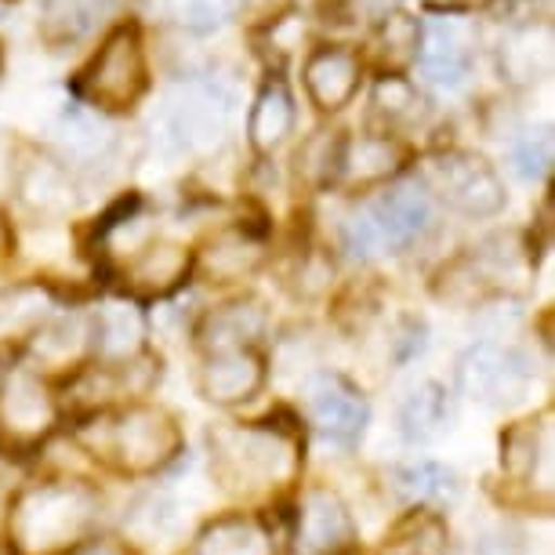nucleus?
<instances>
[{
  "instance_id": "1",
  "label": "nucleus",
  "mask_w": 555,
  "mask_h": 555,
  "mask_svg": "<svg viewBox=\"0 0 555 555\" xmlns=\"http://www.w3.org/2000/svg\"><path fill=\"white\" fill-rule=\"evenodd\" d=\"M211 476L225 494L266 498L272 490L295 483L301 473V436L280 422L218 425L207 436Z\"/></svg>"
},
{
  "instance_id": "2",
  "label": "nucleus",
  "mask_w": 555,
  "mask_h": 555,
  "mask_svg": "<svg viewBox=\"0 0 555 555\" xmlns=\"http://www.w3.org/2000/svg\"><path fill=\"white\" fill-rule=\"evenodd\" d=\"M99 522V494L80 479H48L18 490L8 538L18 555H62L80 548Z\"/></svg>"
},
{
  "instance_id": "3",
  "label": "nucleus",
  "mask_w": 555,
  "mask_h": 555,
  "mask_svg": "<svg viewBox=\"0 0 555 555\" xmlns=\"http://www.w3.org/2000/svg\"><path fill=\"white\" fill-rule=\"evenodd\" d=\"M77 439L99 461L124 476H153L167 468L182 450V428L164 406L131 403L80 425Z\"/></svg>"
},
{
  "instance_id": "4",
  "label": "nucleus",
  "mask_w": 555,
  "mask_h": 555,
  "mask_svg": "<svg viewBox=\"0 0 555 555\" xmlns=\"http://www.w3.org/2000/svg\"><path fill=\"white\" fill-rule=\"evenodd\" d=\"M145 83H150V77H145L142 40L131 26H120L106 37V44L99 48L91 66L80 73L77 91L95 109L120 113L142 99Z\"/></svg>"
},
{
  "instance_id": "5",
  "label": "nucleus",
  "mask_w": 555,
  "mask_h": 555,
  "mask_svg": "<svg viewBox=\"0 0 555 555\" xmlns=\"http://www.w3.org/2000/svg\"><path fill=\"white\" fill-rule=\"evenodd\" d=\"M433 201L417 185H396L382 193L366 207L363 218H356L349 229V244L356 255H378V250H403L433 225Z\"/></svg>"
},
{
  "instance_id": "6",
  "label": "nucleus",
  "mask_w": 555,
  "mask_h": 555,
  "mask_svg": "<svg viewBox=\"0 0 555 555\" xmlns=\"http://www.w3.org/2000/svg\"><path fill=\"white\" fill-rule=\"evenodd\" d=\"M428 185L439 193V201L468 218H494L505 207L508 193L501 175L483 156L450 150L428 160Z\"/></svg>"
},
{
  "instance_id": "7",
  "label": "nucleus",
  "mask_w": 555,
  "mask_h": 555,
  "mask_svg": "<svg viewBox=\"0 0 555 555\" xmlns=\"http://www.w3.org/2000/svg\"><path fill=\"white\" fill-rule=\"evenodd\" d=\"M229 113H233V102H229V95L218 83L190 80L167 99L164 124H167V134H171L185 153L201 156L222 145L229 131Z\"/></svg>"
},
{
  "instance_id": "8",
  "label": "nucleus",
  "mask_w": 555,
  "mask_h": 555,
  "mask_svg": "<svg viewBox=\"0 0 555 555\" xmlns=\"http://www.w3.org/2000/svg\"><path fill=\"white\" fill-rule=\"evenodd\" d=\"M59 403L34 371H12L0 385V436L15 450H34L55 433Z\"/></svg>"
},
{
  "instance_id": "9",
  "label": "nucleus",
  "mask_w": 555,
  "mask_h": 555,
  "mask_svg": "<svg viewBox=\"0 0 555 555\" xmlns=\"http://www.w3.org/2000/svg\"><path fill=\"white\" fill-rule=\"evenodd\" d=\"M457 382L479 403H516L530 385V363L498 341H476L461 356Z\"/></svg>"
},
{
  "instance_id": "10",
  "label": "nucleus",
  "mask_w": 555,
  "mask_h": 555,
  "mask_svg": "<svg viewBox=\"0 0 555 555\" xmlns=\"http://www.w3.org/2000/svg\"><path fill=\"white\" fill-rule=\"evenodd\" d=\"M309 422L320 428L331 443H356L366 425V400L341 374H317L306 385Z\"/></svg>"
},
{
  "instance_id": "11",
  "label": "nucleus",
  "mask_w": 555,
  "mask_h": 555,
  "mask_svg": "<svg viewBox=\"0 0 555 555\" xmlns=\"http://www.w3.org/2000/svg\"><path fill=\"white\" fill-rule=\"evenodd\" d=\"M261 385H266V360L255 349L207 352L201 374H196V392L207 403L218 406H236L255 400Z\"/></svg>"
},
{
  "instance_id": "12",
  "label": "nucleus",
  "mask_w": 555,
  "mask_h": 555,
  "mask_svg": "<svg viewBox=\"0 0 555 555\" xmlns=\"http://www.w3.org/2000/svg\"><path fill=\"white\" fill-rule=\"evenodd\" d=\"M352 516L349 505L327 487H312L306 498H301L298 508V552L301 555H338L352 544Z\"/></svg>"
},
{
  "instance_id": "13",
  "label": "nucleus",
  "mask_w": 555,
  "mask_h": 555,
  "mask_svg": "<svg viewBox=\"0 0 555 555\" xmlns=\"http://www.w3.org/2000/svg\"><path fill=\"white\" fill-rule=\"evenodd\" d=\"M473 48H476V29L473 23L457 15H436L433 23L422 29V44H417V55H422L425 73L443 88H454V83L465 80L468 62H473Z\"/></svg>"
},
{
  "instance_id": "14",
  "label": "nucleus",
  "mask_w": 555,
  "mask_h": 555,
  "mask_svg": "<svg viewBox=\"0 0 555 555\" xmlns=\"http://www.w3.org/2000/svg\"><path fill=\"white\" fill-rule=\"evenodd\" d=\"M193 255L171 240H150L124 266V284L139 298H167L190 280Z\"/></svg>"
},
{
  "instance_id": "15",
  "label": "nucleus",
  "mask_w": 555,
  "mask_h": 555,
  "mask_svg": "<svg viewBox=\"0 0 555 555\" xmlns=\"http://www.w3.org/2000/svg\"><path fill=\"white\" fill-rule=\"evenodd\" d=\"M306 88L309 99L323 113H338L352 102L360 88V59L345 48H320L306 62Z\"/></svg>"
},
{
  "instance_id": "16",
  "label": "nucleus",
  "mask_w": 555,
  "mask_h": 555,
  "mask_svg": "<svg viewBox=\"0 0 555 555\" xmlns=\"http://www.w3.org/2000/svg\"><path fill=\"white\" fill-rule=\"evenodd\" d=\"M91 345L109 366L134 360L145 345V317L128 301H109L91 320Z\"/></svg>"
},
{
  "instance_id": "17",
  "label": "nucleus",
  "mask_w": 555,
  "mask_h": 555,
  "mask_svg": "<svg viewBox=\"0 0 555 555\" xmlns=\"http://www.w3.org/2000/svg\"><path fill=\"white\" fill-rule=\"evenodd\" d=\"M261 331H266V309L255 298H240L207 312L196 338H201V345H207V352H225V349H250V341Z\"/></svg>"
},
{
  "instance_id": "18",
  "label": "nucleus",
  "mask_w": 555,
  "mask_h": 555,
  "mask_svg": "<svg viewBox=\"0 0 555 555\" xmlns=\"http://www.w3.org/2000/svg\"><path fill=\"white\" fill-rule=\"evenodd\" d=\"M18 196L40 215H66L77 204V185L62 164L48 160V156H29L18 167Z\"/></svg>"
},
{
  "instance_id": "19",
  "label": "nucleus",
  "mask_w": 555,
  "mask_h": 555,
  "mask_svg": "<svg viewBox=\"0 0 555 555\" xmlns=\"http://www.w3.org/2000/svg\"><path fill=\"white\" fill-rule=\"evenodd\" d=\"M261 266V244L244 229H229L204 244L201 250V276L211 284H233L250 276Z\"/></svg>"
},
{
  "instance_id": "20",
  "label": "nucleus",
  "mask_w": 555,
  "mask_h": 555,
  "mask_svg": "<svg viewBox=\"0 0 555 555\" xmlns=\"http://www.w3.org/2000/svg\"><path fill=\"white\" fill-rule=\"evenodd\" d=\"M190 555H276V544L258 519L225 516L207 522Z\"/></svg>"
},
{
  "instance_id": "21",
  "label": "nucleus",
  "mask_w": 555,
  "mask_h": 555,
  "mask_svg": "<svg viewBox=\"0 0 555 555\" xmlns=\"http://www.w3.org/2000/svg\"><path fill=\"white\" fill-rule=\"evenodd\" d=\"M501 465L512 479H538V468L548 476L552 468V425L548 414L541 422H522L501 439Z\"/></svg>"
},
{
  "instance_id": "22",
  "label": "nucleus",
  "mask_w": 555,
  "mask_h": 555,
  "mask_svg": "<svg viewBox=\"0 0 555 555\" xmlns=\"http://www.w3.org/2000/svg\"><path fill=\"white\" fill-rule=\"evenodd\" d=\"M552 69V29L522 26L512 29L501 44V73L512 83H533Z\"/></svg>"
},
{
  "instance_id": "23",
  "label": "nucleus",
  "mask_w": 555,
  "mask_h": 555,
  "mask_svg": "<svg viewBox=\"0 0 555 555\" xmlns=\"http://www.w3.org/2000/svg\"><path fill=\"white\" fill-rule=\"evenodd\" d=\"M400 164H403V150L392 139H385V134H363L356 142H345L338 175L349 178L352 185H374L400 171Z\"/></svg>"
},
{
  "instance_id": "24",
  "label": "nucleus",
  "mask_w": 555,
  "mask_h": 555,
  "mask_svg": "<svg viewBox=\"0 0 555 555\" xmlns=\"http://www.w3.org/2000/svg\"><path fill=\"white\" fill-rule=\"evenodd\" d=\"M295 128V99L287 95L284 83H269L255 99L247 117V139L255 153H272Z\"/></svg>"
},
{
  "instance_id": "25",
  "label": "nucleus",
  "mask_w": 555,
  "mask_h": 555,
  "mask_svg": "<svg viewBox=\"0 0 555 555\" xmlns=\"http://www.w3.org/2000/svg\"><path fill=\"white\" fill-rule=\"evenodd\" d=\"M392 490L414 505H439L457 494V476L447 465L436 461H411V465H396L392 473Z\"/></svg>"
},
{
  "instance_id": "26",
  "label": "nucleus",
  "mask_w": 555,
  "mask_h": 555,
  "mask_svg": "<svg viewBox=\"0 0 555 555\" xmlns=\"http://www.w3.org/2000/svg\"><path fill=\"white\" fill-rule=\"evenodd\" d=\"M91 349V323L80 317H62L40 327L34 338V356L44 366H73Z\"/></svg>"
},
{
  "instance_id": "27",
  "label": "nucleus",
  "mask_w": 555,
  "mask_h": 555,
  "mask_svg": "<svg viewBox=\"0 0 555 555\" xmlns=\"http://www.w3.org/2000/svg\"><path fill=\"white\" fill-rule=\"evenodd\" d=\"M447 417V392L443 385L436 382H422L417 389L406 392V400L400 406V433L411 439V443H425L439 433Z\"/></svg>"
},
{
  "instance_id": "28",
  "label": "nucleus",
  "mask_w": 555,
  "mask_h": 555,
  "mask_svg": "<svg viewBox=\"0 0 555 555\" xmlns=\"http://www.w3.org/2000/svg\"><path fill=\"white\" fill-rule=\"evenodd\" d=\"M382 555H447V522L433 512H414L389 533Z\"/></svg>"
},
{
  "instance_id": "29",
  "label": "nucleus",
  "mask_w": 555,
  "mask_h": 555,
  "mask_svg": "<svg viewBox=\"0 0 555 555\" xmlns=\"http://www.w3.org/2000/svg\"><path fill=\"white\" fill-rule=\"evenodd\" d=\"M102 0H44L40 26L51 40H77L95 26Z\"/></svg>"
},
{
  "instance_id": "30",
  "label": "nucleus",
  "mask_w": 555,
  "mask_h": 555,
  "mask_svg": "<svg viewBox=\"0 0 555 555\" xmlns=\"http://www.w3.org/2000/svg\"><path fill=\"white\" fill-rule=\"evenodd\" d=\"M417 44H422V26L417 18L396 12L385 18L382 26V55L392 62V66H406L411 59H417Z\"/></svg>"
},
{
  "instance_id": "31",
  "label": "nucleus",
  "mask_w": 555,
  "mask_h": 555,
  "mask_svg": "<svg viewBox=\"0 0 555 555\" xmlns=\"http://www.w3.org/2000/svg\"><path fill=\"white\" fill-rule=\"evenodd\" d=\"M341 150H345V142L338 139V134L320 131L317 139H309V142H306V150L298 153L301 171H306V175L312 178V182H327V178L338 175V167H341Z\"/></svg>"
},
{
  "instance_id": "32",
  "label": "nucleus",
  "mask_w": 555,
  "mask_h": 555,
  "mask_svg": "<svg viewBox=\"0 0 555 555\" xmlns=\"http://www.w3.org/2000/svg\"><path fill=\"white\" fill-rule=\"evenodd\" d=\"M44 291L37 287H12V291H0V331H12L23 327V323H34L44 317Z\"/></svg>"
},
{
  "instance_id": "33",
  "label": "nucleus",
  "mask_w": 555,
  "mask_h": 555,
  "mask_svg": "<svg viewBox=\"0 0 555 555\" xmlns=\"http://www.w3.org/2000/svg\"><path fill=\"white\" fill-rule=\"evenodd\" d=\"M240 8V0H171V12L178 23L190 29H215Z\"/></svg>"
},
{
  "instance_id": "34",
  "label": "nucleus",
  "mask_w": 555,
  "mask_h": 555,
  "mask_svg": "<svg viewBox=\"0 0 555 555\" xmlns=\"http://www.w3.org/2000/svg\"><path fill=\"white\" fill-rule=\"evenodd\" d=\"M374 106H378V113H385L389 120L411 117L414 106H417L414 83L406 77H400V73H389V77H382L378 88H374Z\"/></svg>"
},
{
  "instance_id": "35",
  "label": "nucleus",
  "mask_w": 555,
  "mask_h": 555,
  "mask_svg": "<svg viewBox=\"0 0 555 555\" xmlns=\"http://www.w3.org/2000/svg\"><path fill=\"white\" fill-rule=\"evenodd\" d=\"M512 160H516V171L522 178H541L544 171H548V164H552V139H548V131L527 134V139L516 145Z\"/></svg>"
},
{
  "instance_id": "36",
  "label": "nucleus",
  "mask_w": 555,
  "mask_h": 555,
  "mask_svg": "<svg viewBox=\"0 0 555 555\" xmlns=\"http://www.w3.org/2000/svg\"><path fill=\"white\" fill-rule=\"evenodd\" d=\"M66 145L77 156H95L109 145V131L91 117H73L66 124Z\"/></svg>"
},
{
  "instance_id": "37",
  "label": "nucleus",
  "mask_w": 555,
  "mask_h": 555,
  "mask_svg": "<svg viewBox=\"0 0 555 555\" xmlns=\"http://www.w3.org/2000/svg\"><path fill=\"white\" fill-rule=\"evenodd\" d=\"M473 555H522V541L508 530H490L476 541Z\"/></svg>"
},
{
  "instance_id": "38",
  "label": "nucleus",
  "mask_w": 555,
  "mask_h": 555,
  "mask_svg": "<svg viewBox=\"0 0 555 555\" xmlns=\"http://www.w3.org/2000/svg\"><path fill=\"white\" fill-rule=\"evenodd\" d=\"M73 555H128L120 544H109V541H91V544H80Z\"/></svg>"
},
{
  "instance_id": "39",
  "label": "nucleus",
  "mask_w": 555,
  "mask_h": 555,
  "mask_svg": "<svg viewBox=\"0 0 555 555\" xmlns=\"http://www.w3.org/2000/svg\"><path fill=\"white\" fill-rule=\"evenodd\" d=\"M8 255H12V233H8L4 218H0V258H8Z\"/></svg>"
},
{
  "instance_id": "40",
  "label": "nucleus",
  "mask_w": 555,
  "mask_h": 555,
  "mask_svg": "<svg viewBox=\"0 0 555 555\" xmlns=\"http://www.w3.org/2000/svg\"><path fill=\"white\" fill-rule=\"evenodd\" d=\"M8 374H12V371H8V356H4V349H0V385H4Z\"/></svg>"
}]
</instances>
